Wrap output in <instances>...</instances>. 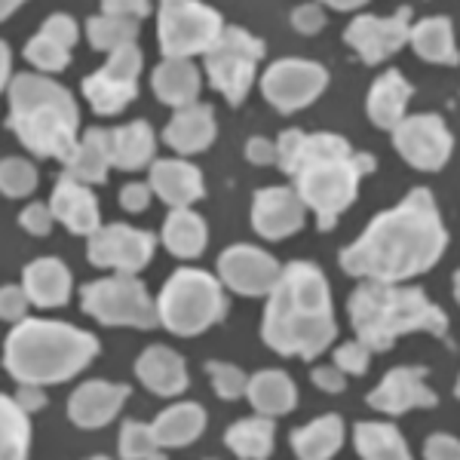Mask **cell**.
<instances>
[{
	"instance_id": "obj_32",
	"label": "cell",
	"mask_w": 460,
	"mask_h": 460,
	"mask_svg": "<svg viewBox=\"0 0 460 460\" xmlns=\"http://www.w3.org/2000/svg\"><path fill=\"white\" fill-rule=\"evenodd\" d=\"M344 442V424L335 414H325V418L314 420V424L301 427L292 433V448L295 455L304 460H325L332 457Z\"/></svg>"
},
{
	"instance_id": "obj_40",
	"label": "cell",
	"mask_w": 460,
	"mask_h": 460,
	"mask_svg": "<svg viewBox=\"0 0 460 460\" xmlns=\"http://www.w3.org/2000/svg\"><path fill=\"white\" fill-rule=\"evenodd\" d=\"M0 188L6 197H28L37 188V169L28 160L6 157L0 166Z\"/></svg>"
},
{
	"instance_id": "obj_28",
	"label": "cell",
	"mask_w": 460,
	"mask_h": 460,
	"mask_svg": "<svg viewBox=\"0 0 460 460\" xmlns=\"http://www.w3.org/2000/svg\"><path fill=\"white\" fill-rule=\"evenodd\" d=\"M154 93H157L163 105H194L199 93V74L190 65V58H166L163 65H157V71H154Z\"/></svg>"
},
{
	"instance_id": "obj_19",
	"label": "cell",
	"mask_w": 460,
	"mask_h": 460,
	"mask_svg": "<svg viewBox=\"0 0 460 460\" xmlns=\"http://www.w3.org/2000/svg\"><path fill=\"white\" fill-rule=\"evenodd\" d=\"M126 396H129V387H126V384L89 381L84 387L74 390V396L68 399V418L84 429L105 427L117 418V411L123 408Z\"/></svg>"
},
{
	"instance_id": "obj_22",
	"label": "cell",
	"mask_w": 460,
	"mask_h": 460,
	"mask_svg": "<svg viewBox=\"0 0 460 460\" xmlns=\"http://www.w3.org/2000/svg\"><path fill=\"white\" fill-rule=\"evenodd\" d=\"M151 188L163 203H169L172 209H184L203 197V175L184 160H160L151 169Z\"/></svg>"
},
{
	"instance_id": "obj_13",
	"label": "cell",
	"mask_w": 460,
	"mask_h": 460,
	"mask_svg": "<svg viewBox=\"0 0 460 460\" xmlns=\"http://www.w3.org/2000/svg\"><path fill=\"white\" fill-rule=\"evenodd\" d=\"M393 145L402 154L405 163H411L420 172H436L451 157V132L445 123L433 114L405 117L402 123L393 129Z\"/></svg>"
},
{
	"instance_id": "obj_11",
	"label": "cell",
	"mask_w": 460,
	"mask_h": 460,
	"mask_svg": "<svg viewBox=\"0 0 460 460\" xmlns=\"http://www.w3.org/2000/svg\"><path fill=\"white\" fill-rule=\"evenodd\" d=\"M142 62H145L142 49H138L136 43H129V47H120L111 53L105 68L89 74L84 80V93L95 114H102V117L120 114V111L136 99Z\"/></svg>"
},
{
	"instance_id": "obj_47",
	"label": "cell",
	"mask_w": 460,
	"mask_h": 460,
	"mask_svg": "<svg viewBox=\"0 0 460 460\" xmlns=\"http://www.w3.org/2000/svg\"><path fill=\"white\" fill-rule=\"evenodd\" d=\"M102 10L108 16H126V19H145L151 13L147 0H102Z\"/></svg>"
},
{
	"instance_id": "obj_41",
	"label": "cell",
	"mask_w": 460,
	"mask_h": 460,
	"mask_svg": "<svg viewBox=\"0 0 460 460\" xmlns=\"http://www.w3.org/2000/svg\"><path fill=\"white\" fill-rule=\"evenodd\" d=\"M206 372H209L215 393H218L221 399H240L243 393L249 390L246 375H243V368H236V366H227V362H209Z\"/></svg>"
},
{
	"instance_id": "obj_7",
	"label": "cell",
	"mask_w": 460,
	"mask_h": 460,
	"mask_svg": "<svg viewBox=\"0 0 460 460\" xmlns=\"http://www.w3.org/2000/svg\"><path fill=\"white\" fill-rule=\"evenodd\" d=\"M160 323L172 335H199L227 314V298L218 279L206 270H175L160 292Z\"/></svg>"
},
{
	"instance_id": "obj_8",
	"label": "cell",
	"mask_w": 460,
	"mask_h": 460,
	"mask_svg": "<svg viewBox=\"0 0 460 460\" xmlns=\"http://www.w3.org/2000/svg\"><path fill=\"white\" fill-rule=\"evenodd\" d=\"M225 31V22L199 0H160V47L166 58L209 53Z\"/></svg>"
},
{
	"instance_id": "obj_45",
	"label": "cell",
	"mask_w": 460,
	"mask_h": 460,
	"mask_svg": "<svg viewBox=\"0 0 460 460\" xmlns=\"http://www.w3.org/2000/svg\"><path fill=\"white\" fill-rule=\"evenodd\" d=\"M292 25L298 28L301 34H319L325 25V13L319 10L316 4H304L292 13Z\"/></svg>"
},
{
	"instance_id": "obj_56",
	"label": "cell",
	"mask_w": 460,
	"mask_h": 460,
	"mask_svg": "<svg viewBox=\"0 0 460 460\" xmlns=\"http://www.w3.org/2000/svg\"><path fill=\"white\" fill-rule=\"evenodd\" d=\"M455 396L460 399V377H457V384H455Z\"/></svg>"
},
{
	"instance_id": "obj_5",
	"label": "cell",
	"mask_w": 460,
	"mask_h": 460,
	"mask_svg": "<svg viewBox=\"0 0 460 460\" xmlns=\"http://www.w3.org/2000/svg\"><path fill=\"white\" fill-rule=\"evenodd\" d=\"M99 353L89 332L49 319H22L6 338V368L19 384H62Z\"/></svg>"
},
{
	"instance_id": "obj_39",
	"label": "cell",
	"mask_w": 460,
	"mask_h": 460,
	"mask_svg": "<svg viewBox=\"0 0 460 460\" xmlns=\"http://www.w3.org/2000/svg\"><path fill=\"white\" fill-rule=\"evenodd\" d=\"M160 439L154 433V427H145V424H123V433H120V455L129 457V460H142V457H157L160 455Z\"/></svg>"
},
{
	"instance_id": "obj_18",
	"label": "cell",
	"mask_w": 460,
	"mask_h": 460,
	"mask_svg": "<svg viewBox=\"0 0 460 460\" xmlns=\"http://www.w3.org/2000/svg\"><path fill=\"white\" fill-rule=\"evenodd\" d=\"M304 199L288 188H267L255 194L252 206V225L264 240H283L304 225Z\"/></svg>"
},
{
	"instance_id": "obj_54",
	"label": "cell",
	"mask_w": 460,
	"mask_h": 460,
	"mask_svg": "<svg viewBox=\"0 0 460 460\" xmlns=\"http://www.w3.org/2000/svg\"><path fill=\"white\" fill-rule=\"evenodd\" d=\"M22 4H25V0H4V16H10V13Z\"/></svg>"
},
{
	"instance_id": "obj_6",
	"label": "cell",
	"mask_w": 460,
	"mask_h": 460,
	"mask_svg": "<svg viewBox=\"0 0 460 460\" xmlns=\"http://www.w3.org/2000/svg\"><path fill=\"white\" fill-rule=\"evenodd\" d=\"M353 332L368 350L384 353L408 332H429L448 338V319L420 288H399L396 283H366L350 298Z\"/></svg>"
},
{
	"instance_id": "obj_24",
	"label": "cell",
	"mask_w": 460,
	"mask_h": 460,
	"mask_svg": "<svg viewBox=\"0 0 460 460\" xmlns=\"http://www.w3.org/2000/svg\"><path fill=\"white\" fill-rule=\"evenodd\" d=\"M169 147L178 154H199L215 142V114L209 105H184L169 120L166 132H163Z\"/></svg>"
},
{
	"instance_id": "obj_9",
	"label": "cell",
	"mask_w": 460,
	"mask_h": 460,
	"mask_svg": "<svg viewBox=\"0 0 460 460\" xmlns=\"http://www.w3.org/2000/svg\"><path fill=\"white\" fill-rule=\"evenodd\" d=\"M264 58V43L243 28H225L212 49L206 53V74L230 105H240L249 95L255 68Z\"/></svg>"
},
{
	"instance_id": "obj_20",
	"label": "cell",
	"mask_w": 460,
	"mask_h": 460,
	"mask_svg": "<svg viewBox=\"0 0 460 460\" xmlns=\"http://www.w3.org/2000/svg\"><path fill=\"white\" fill-rule=\"evenodd\" d=\"M77 43V22L71 16H56L47 19V25L40 28V34L31 37L25 47V58L40 71H62L71 62V47Z\"/></svg>"
},
{
	"instance_id": "obj_30",
	"label": "cell",
	"mask_w": 460,
	"mask_h": 460,
	"mask_svg": "<svg viewBox=\"0 0 460 460\" xmlns=\"http://www.w3.org/2000/svg\"><path fill=\"white\" fill-rule=\"evenodd\" d=\"M206 429V411L194 402H181L172 405L169 411H163L157 420H154V433L163 448H181V445H190L199 439V433Z\"/></svg>"
},
{
	"instance_id": "obj_25",
	"label": "cell",
	"mask_w": 460,
	"mask_h": 460,
	"mask_svg": "<svg viewBox=\"0 0 460 460\" xmlns=\"http://www.w3.org/2000/svg\"><path fill=\"white\" fill-rule=\"evenodd\" d=\"M136 372L142 384L157 396H178L188 387V372H184V359L169 347H147L138 356Z\"/></svg>"
},
{
	"instance_id": "obj_36",
	"label": "cell",
	"mask_w": 460,
	"mask_h": 460,
	"mask_svg": "<svg viewBox=\"0 0 460 460\" xmlns=\"http://www.w3.org/2000/svg\"><path fill=\"white\" fill-rule=\"evenodd\" d=\"M227 448L240 457H267L273 451V420L261 414L234 424L227 429Z\"/></svg>"
},
{
	"instance_id": "obj_55",
	"label": "cell",
	"mask_w": 460,
	"mask_h": 460,
	"mask_svg": "<svg viewBox=\"0 0 460 460\" xmlns=\"http://www.w3.org/2000/svg\"><path fill=\"white\" fill-rule=\"evenodd\" d=\"M455 295H457V301H460V273L455 277Z\"/></svg>"
},
{
	"instance_id": "obj_34",
	"label": "cell",
	"mask_w": 460,
	"mask_h": 460,
	"mask_svg": "<svg viewBox=\"0 0 460 460\" xmlns=\"http://www.w3.org/2000/svg\"><path fill=\"white\" fill-rule=\"evenodd\" d=\"M411 43L418 49L420 58L439 65H457V49H455V31H451V22L436 16L424 19L411 28Z\"/></svg>"
},
{
	"instance_id": "obj_48",
	"label": "cell",
	"mask_w": 460,
	"mask_h": 460,
	"mask_svg": "<svg viewBox=\"0 0 460 460\" xmlns=\"http://www.w3.org/2000/svg\"><path fill=\"white\" fill-rule=\"evenodd\" d=\"M151 190L154 188H147V184H142V181L126 184V188L120 190L123 209L126 212H142V209H147V203H151Z\"/></svg>"
},
{
	"instance_id": "obj_42",
	"label": "cell",
	"mask_w": 460,
	"mask_h": 460,
	"mask_svg": "<svg viewBox=\"0 0 460 460\" xmlns=\"http://www.w3.org/2000/svg\"><path fill=\"white\" fill-rule=\"evenodd\" d=\"M368 347L362 344V341H353V344H344V347H338V353H335V366L341 368V372H347V375H366V368H368Z\"/></svg>"
},
{
	"instance_id": "obj_44",
	"label": "cell",
	"mask_w": 460,
	"mask_h": 460,
	"mask_svg": "<svg viewBox=\"0 0 460 460\" xmlns=\"http://www.w3.org/2000/svg\"><path fill=\"white\" fill-rule=\"evenodd\" d=\"M28 292L19 286H6L4 295H0V314L4 319H10V323H19V319H25V310H28Z\"/></svg>"
},
{
	"instance_id": "obj_23",
	"label": "cell",
	"mask_w": 460,
	"mask_h": 460,
	"mask_svg": "<svg viewBox=\"0 0 460 460\" xmlns=\"http://www.w3.org/2000/svg\"><path fill=\"white\" fill-rule=\"evenodd\" d=\"M22 288L37 307H62L71 298V273L58 258H37L22 273Z\"/></svg>"
},
{
	"instance_id": "obj_1",
	"label": "cell",
	"mask_w": 460,
	"mask_h": 460,
	"mask_svg": "<svg viewBox=\"0 0 460 460\" xmlns=\"http://www.w3.org/2000/svg\"><path fill=\"white\" fill-rule=\"evenodd\" d=\"M448 234L433 197L427 188H414L396 209L377 215L366 234L341 252V267L350 277L402 283L439 261Z\"/></svg>"
},
{
	"instance_id": "obj_33",
	"label": "cell",
	"mask_w": 460,
	"mask_h": 460,
	"mask_svg": "<svg viewBox=\"0 0 460 460\" xmlns=\"http://www.w3.org/2000/svg\"><path fill=\"white\" fill-rule=\"evenodd\" d=\"M163 243L166 249L178 258H197L206 249V221L194 215L184 206V209H172L163 227Z\"/></svg>"
},
{
	"instance_id": "obj_52",
	"label": "cell",
	"mask_w": 460,
	"mask_h": 460,
	"mask_svg": "<svg viewBox=\"0 0 460 460\" xmlns=\"http://www.w3.org/2000/svg\"><path fill=\"white\" fill-rule=\"evenodd\" d=\"M323 4L335 6V10H356V6H362L366 0H323Z\"/></svg>"
},
{
	"instance_id": "obj_10",
	"label": "cell",
	"mask_w": 460,
	"mask_h": 460,
	"mask_svg": "<svg viewBox=\"0 0 460 460\" xmlns=\"http://www.w3.org/2000/svg\"><path fill=\"white\" fill-rule=\"evenodd\" d=\"M84 310L105 325L154 329L160 323V307L147 298L145 286L132 273L84 286Z\"/></svg>"
},
{
	"instance_id": "obj_14",
	"label": "cell",
	"mask_w": 460,
	"mask_h": 460,
	"mask_svg": "<svg viewBox=\"0 0 460 460\" xmlns=\"http://www.w3.org/2000/svg\"><path fill=\"white\" fill-rule=\"evenodd\" d=\"M86 255L95 267H114V270H120V273H136L151 261L154 236L147 234V230L108 225L89 236Z\"/></svg>"
},
{
	"instance_id": "obj_46",
	"label": "cell",
	"mask_w": 460,
	"mask_h": 460,
	"mask_svg": "<svg viewBox=\"0 0 460 460\" xmlns=\"http://www.w3.org/2000/svg\"><path fill=\"white\" fill-rule=\"evenodd\" d=\"M424 455L429 460H460V442L455 436H445V433H436L427 439V448Z\"/></svg>"
},
{
	"instance_id": "obj_38",
	"label": "cell",
	"mask_w": 460,
	"mask_h": 460,
	"mask_svg": "<svg viewBox=\"0 0 460 460\" xmlns=\"http://www.w3.org/2000/svg\"><path fill=\"white\" fill-rule=\"evenodd\" d=\"M4 418H0V439H4V457L16 460L28 455V442H31V427H28V411L16 399L4 396Z\"/></svg>"
},
{
	"instance_id": "obj_51",
	"label": "cell",
	"mask_w": 460,
	"mask_h": 460,
	"mask_svg": "<svg viewBox=\"0 0 460 460\" xmlns=\"http://www.w3.org/2000/svg\"><path fill=\"white\" fill-rule=\"evenodd\" d=\"M16 402L25 408V411H40V408L47 405V396H43L40 384H25V387L19 390Z\"/></svg>"
},
{
	"instance_id": "obj_15",
	"label": "cell",
	"mask_w": 460,
	"mask_h": 460,
	"mask_svg": "<svg viewBox=\"0 0 460 460\" xmlns=\"http://www.w3.org/2000/svg\"><path fill=\"white\" fill-rule=\"evenodd\" d=\"M344 40L359 53L366 65H377L387 56L399 53L411 40V10L402 6L396 16L377 19V16H359L347 25Z\"/></svg>"
},
{
	"instance_id": "obj_21",
	"label": "cell",
	"mask_w": 460,
	"mask_h": 460,
	"mask_svg": "<svg viewBox=\"0 0 460 460\" xmlns=\"http://www.w3.org/2000/svg\"><path fill=\"white\" fill-rule=\"evenodd\" d=\"M53 215L71 234L93 236L99 230V203L84 181L62 175L53 190Z\"/></svg>"
},
{
	"instance_id": "obj_17",
	"label": "cell",
	"mask_w": 460,
	"mask_h": 460,
	"mask_svg": "<svg viewBox=\"0 0 460 460\" xmlns=\"http://www.w3.org/2000/svg\"><path fill=\"white\" fill-rule=\"evenodd\" d=\"M427 368H393L377 384L375 393H368V405L384 414H402L408 408H433L436 393L424 384Z\"/></svg>"
},
{
	"instance_id": "obj_49",
	"label": "cell",
	"mask_w": 460,
	"mask_h": 460,
	"mask_svg": "<svg viewBox=\"0 0 460 460\" xmlns=\"http://www.w3.org/2000/svg\"><path fill=\"white\" fill-rule=\"evenodd\" d=\"M246 157L255 163V166H267V163H279V147L270 145L267 138H252L246 145Z\"/></svg>"
},
{
	"instance_id": "obj_2",
	"label": "cell",
	"mask_w": 460,
	"mask_h": 460,
	"mask_svg": "<svg viewBox=\"0 0 460 460\" xmlns=\"http://www.w3.org/2000/svg\"><path fill=\"white\" fill-rule=\"evenodd\" d=\"M279 166L295 178L304 206L316 212L319 227L329 230L338 215L356 199L359 178L375 172L372 154H356L341 136L332 132L288 129L279 136Z\"/></svg>"
},
{
	"instance_id": "obj_27",
	"label": "cell",
	"mask_w": 460,
	"mask_h": 460,
	"mask_svg": "<svg viewBox=\"0 0 460 460\" xmlns=\"http://www.w3.org/2000/svg\"><path fill=\"white\" fill-rule=\"evenodd\" d=\"M111 160V129H89L74 147L71 160L65 163V175L77 178L84 184H102L108 178Z\"/></svg>"
},
{
	"instance_id": "obj_50",
	"label": "cell",
	"mask_w": 460,
	"mask_h": 460,
	"mask_svg": "<svg viewBox=\"0 0 460 460\" xmlns=\"http://www.w3.org/2000/svg\"><path fill=\"white\" fill-rule=\"evenodd\" d=\"M314 384L323 393H341L344 390V372L338 366H325V368H316L314 372Z\"/></svg>"
},
{
	"instance_id": "obj_26",
	"label": "cell",
	"mask_w": 460,
	"mask_h": 460,
	"mask_svg": "<svg viewBox=\"0 0 460 460\" xmlns=\"http://www.w3.org/2000/svg\"><path fill=\"white\" fill-rule=\"evenodd\" d=\"M411 99V84L399 71H387L375 80L368 93V117L381 129H396L405 120V105Z\"/></svg>"
},
{
	"instance_id": "obj_12",
	"label": "cell",
	"mask_w": 460,
	"mask_h": 460,
	"mask_svg": "<svg viewBox=\"0 0 460 460\" xmlns=\"http://www.w3.org/2000/svg\"><path fill=\"white\" fill-rule=\"evenodd\" d=\"M329 84V74L323 65L304 62V58H283V62L270 65L261 80V93L277 111H298L307 108L310 102L319 99V93Z\"/></svg>"
},
{
	"instance_id": "obj_35",
	"label": "cell",
	"mask_w": 460,
	"mask_h": 460,
	"mask_svg": "<svg viewBox=\"0 0 460 460\" xmlns=\"http://www.w3.org/2000/svg\"><path fill=\"white\" fill-rule=\"evenodd\" d=\"M356 451L368 460H405L408 445L396 427L390 424H359L356 427Z\"/></svg>"
},
{
	"instance_id": "obj_16",
	"label": "cell",
	"mask_w": 460,
	"mask_h": 460,
	"mask_svg": "<svg viewBox=\"0 0 460 460\" xmlns=\"http://www.w3.org/2000/svg\"><path fill=\"white\" fill-rule=\"evenodd\" d=\"M218 273L225 286L234 288L236 295L255 298V295L273 292V286L283 277V267L277 264V258H270L255 246H230L227 252H221Z\"/></svg>"
},
{
	"instance_id": "obj_29",
	"label": "cell",
	"mask_w": 460,
	"mask_h": 460,
	"mask_svg": "<svg viewBox=\"0 0 460 460\" xmlns=\"http://www.w3.org/2000/svg\"><path fill=\"white\" fill-rule=\"evenodd\" d=\"M154 129L145 120L126 123L120 129H111V160L117 169H142L154 160Z\"/></svg>"
},
{
	"instance_id": "obj_43",
	"label": "cell",
	"mask_w": 460,
	"mask_h": 460,
	"mask_svg": "<svg viewBox=\"0 0 460 460\" xmlns=\"http://www.w3.org/2000/svg\"><path fill=\"white\" fill-rule=\"evenodd\" d=\"M53 206H43V203H31L25 212L19 215V225L34 236H47L49 227H53Z\"/></svg>"
},
{
	"instance_id": "obj_3",
	"label": "cell",
	"mask_w": 460,
	"mask_h": 460,
	"mask_svg": "<svg viewBox=\"0 0 460 460\" xmlns=\"http://www.w3.org/2000/svg\"><path fill=\"white\" fill-rule=\"evenodd\" d=\"M261 335L264 344H270L277 353L304 356V359H314L335 341V310H332L329 283L319 267L307 261L286 267L270 292Z\"/></svg>"
},
{
	"instance_id": "obj_4",
	"label": "cell",
	"mask_w": 460,
	"mask_h": 460,
	"mask_svg": "<svg viewBox=\"0 0 460 460\" xmlns=\"http://www.w3.org/2000/svg\"><path fill=\"white\" fill-rule=\"evenodd\" d=\"M10 129L37 157L71 160L77 147L80 114L71 93L40 74H19L10 86Z\"/></svg>"
},
{
	"instance_id": "obj_31",
	"label": "cell",
	"mask_w": 460,
	"mask_h": 460,
	"mask_svg": "<svg viewBox=\"0 0 460 460\" xmlns=\"http://www.w3.org/2000/svg\"><path fill=\"white\" fill-rule=\"evenodd\" d=\"M246 396H249V402L255 405V411L267 414V418H277V414L292 411L295 402H298L295 384L288 381V375H283V372H258L249 381Z\"/></svg>"
},
{
	"instance_id": "obj_53",
	"label": "cell",
	"mask_w": 460,
	"mask_h": 460,
	"mask_svg": "<svg viewBox=\"0 0 460 460\" xmlns=\"http://www.w3.org/2000/svg\"><path fill=\"white\" fill-rule=\"evenodd\" d=\"M4 86H10V47L4 43Z\"/></svg>"
},
{
	"instance_id": "obj_37",
	"label": "cell",
	"mask_w": 460,
	"mask_h": 460,
	"mask_svg": "<svg viewBox=\"0 0 460 460\" xmlns=\"http://www.w3.org/2000/svg\"><path fill=\"white\" fill-rule=\"evenodd\" d=\"M86 34H89V43H93V49H105V53H114V49L136 43L138 19L108 16V13H105V16H99V19H89Z\"/></svg>"
}]
</instances>
